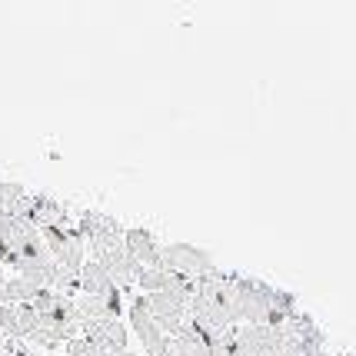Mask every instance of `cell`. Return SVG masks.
Segmentation results:
<instances>
[{"mask_svg": "<svg viewBox=\"0 0 356 356\" xmlns=\"http://www.w3.org/2000/svg\"><path fill=\"white\" fill-rule=\"evenodd\" d=\"M104 356H140V353H130V350H120V353H104Z\"/></svg>", "mask_w": 356, "mask_h": 356, "instance_id": "cell-11", "label": "cell"}, {"mask_svg": "<svg viewBox=\"0 0 356 356\" xmlns=\"http://www.w3.org/2000/svg\"><path fill=\"white\" fill-rule=\"evenodd\" d=\"M31 203V193L20 184H0V213H14V217H24Z\"/></svg>", "mask_w": 356, "mask_h": 356, "instance_id": "cell-9", "label": "cell"}, {"mask_svg": "<svg viewBox=\"0 0 356 356\" xmlns=\"http://www.w3.org/2000/svg\"><path fill=\"white\" fill-rule=\"evenodd\" d=\"M130 326H134L137 340L143 343V353L147 356H170V337L150 316L147 303H143V293L130 296Z\"/></svg>", "mask_w": 356, "mask_h": 356, "instance_id": "cell-5", "label": "cell"}, {"mask_svg": "<svg viewBox=\"0 0 356 356\" xmlns=\"http://www.w3.org/2000/svg\"><path fill=\"white\" fill-rule=\"evenodd\" d=\"M150 316L156 320V326L167 333V337H180V330L190 320V293L186 290H170V293H150L143 296Z\"/></svg>", "mask_w": 356, "mask_h": 356, "instance_id": "cell-3", "label": "cell"}, {"mask_svg": "<svg viewBox=\"0 0 356 356\" xmlns=\"http://www.w3.org/2000/svg\"><path fill=\"white\" fill-rule=\"evenodd\" d=\"M80 337L90 340L93 346L104 350V353H120V350H127V326H124V320H113V316L80 323Z\"/></svg>", "mask_w": 356, "mask_h": 356, "instance_id": "cell-7", "label": "cell"}, {"mask_svg": "<svg viewBox=\"0 0 356 356\" xmlns=\"http://www.w3.org/2000/svg\"><path fill=\"white\" fill-rule=\"evenodd\" d=\"M80 296L100 300L117 316H124V290L110 280V273L97 260H83V266H80Z\"/></svg>", "mask_w": 356, "mask_h": 356, "instance_id": "cell-4", "label": "cell"}, {"mask_svg": "<svg viewBox=\"0 0 356 356\" xmlns=\"http://www.w3.org/2000/svg\"><path fill=\"white\" fill-rule=\"evenodd\" d=\"M160 266H163L167 273H173L177 280H184L186 286H193V283L210 280V277H217L220 273L217 266H213V260H210V253L190 247V243L160 247Z\"/></svg>", "mask_w": 356, "mask_h": 356, "instance_id": "cell-1", "label": "cell"}, {"mask_svg": "<svg viewBox=\"0 0 356 356\" xmlns=\"http://www.w3.org/2000/svg\"><path fill=\"white\" fill-rule=\"evenodd\" d=\"M40 240H44L47 253L54 257V264L60 266V270L80 273L87 243H83V236H80L77 223H70V227H47V230H40Z\"/></svg>", "mask_w": 356, "mask_h": 356, "instance_id": "cell-2", "label": "cell"}, {"mask_svg": "<svg viewBox=\"0 0 356 356\" xmlns=\"http://www.w3.org/2000/svg\"><path fill=\"white\" fill-rule=\"evenodd\" d=\"M124 250L130 253V260L137 264V270H160V247H156L154 233L140 230V227H130L124 230Z\"/></svg>", "mask_w": 356, "mask_h": 356, "instance_id": "cell-8", "label": "cell"}, {"mask_svg": "<svg viewBox=\"0 0 356 356\" xmlns=\"http://www.w3.org/2000/svg\"><path fill=\"white\" fill-rule=\"evenodd\" d=\"M24 220L37 227V230H47V227H70L74 223V213L70 207H63L60 200L47 197V193H31V203L24 210Z\"/></svg>", "mask_w": 356, "mask_h": 356, "instance_id": "cell-6", "label": "cell"}, {"mask_svg": "<svg viewBox=\"0 0 356 356\" xmlns=\"http://www.w3.org/2000/svg\"><path fill=\"white\" fill-rule=\"evenodd\" d=\"M10 350H14V356H40L37 350H31V346H20V343H10Z\"/></svg>", "mask_w": 356, "mask_h": 356, "instance_id": "cell-10", "label": "cell"}]
</instances>
